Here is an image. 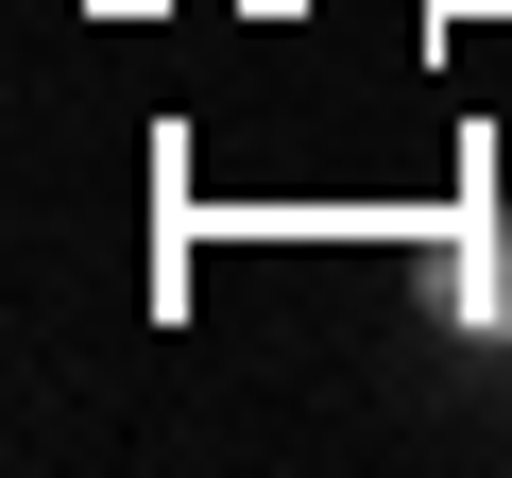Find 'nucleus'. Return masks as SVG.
<instances>
[{
    "label": "nucleus",
    "instance_id": "nucleus-1",
    "mask_svg": "<svg viewBox=\"0 0 512 478\" xmlns=\"http://www.w3.org/2000/svg\"><path fill=\"white\" fill-rule=\"evenodd\" d=\"M427 308L461 342H512V222H444L427 239Z\"/></svg>",
    "mask_w": 512,
    "mask_h": 478
}]
</instances>
